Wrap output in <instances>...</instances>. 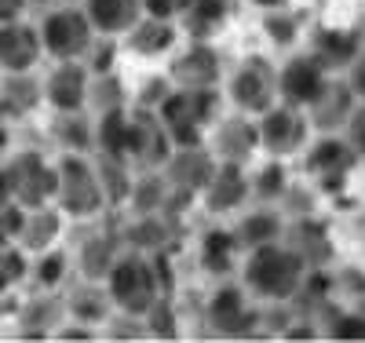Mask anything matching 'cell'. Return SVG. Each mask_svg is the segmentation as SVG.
<instances>
[{
	"label": "cell",
	"mask_w": 365,
	"mask_h": 343,
	"mask_svg": "<svg viewBox=\"0 0 365 343\" xmlns=\"http://www.w3.org/2000/svg\"><path fill=\"white\" fill-rule=\"evenodd\" d=\"M340 135L351 143V150L358 153V158H365V99L354 103V110H351V117H347V124H344Z\"/></svg>",
	"instance_id": "cell-40"
},
{
	"label": "cell",
	"mask_w": 365,
	"mask_h": 343,
	"mask_svg": "<svg viewBox=\"0 0 365 343\" xmlns=\"http://www.w3.org/2000/svg\"><path fill=\"white\" fill-rule=\"evenodd\" d=\"M256 132H259V150L267 153V158L289 161V158L307 150L314 128L307 121V110L289 106V103H274L256 117Z\"/></svg>",
	"instance_id": "cell-5"
},
{
	"label": "cell",
	"mask_w": 365,
	"mask_h": 343,
	"mask_svg": "<svg viewBox=\"0 0 365 343\" xmlns=\"http://www.w3.org/2000/svg\"><path fill=\"white\" fill-rule=\"evenodd\" d=\"M354 29H358V34H361V41H365V11H361V19H358V26H354Z\"/></svg>",
	"instance_id": "cell-50"
},
{
	"label": "cell",
	"mask_w": 365,
	"mask_h": 343,
	"mask_svg": "<svg viewBox=\"0 0 365 343\" xmlns=\"http://www.w3.org/2000/svg\"><path fill=\"white\" fill-rule=\"evenodd\" d=\"M332 289H344V292H351V300H358L361 292H365V270L361 267H344V270H336L332 274Z\"/></svg>",
	"instance_id": "cell-41"
},
{
	"label": "cell",
	"mask_w": 365,
	"mask_h": 343,
	"mask_svg": "<svg viewBox=\"0 0 365 343\" xmlns=\"http://www.w3.org/2000/svg\"><path fill=\"white\" fill-rule=\"evenodd\" d=\"M51 139L63 146V153H91V150H96V124L88 121L84 110L55 113Z\"/></svg>",
	"instance_id": "cell-28"
},
{
	"label": "cell",
	"mask_w": 365,
	"mask_h": 343,
	"mask_svg": "<svg viewBox=\"0 0 365 343\" xmlns=\"http://www.w3.org/2000/svg\"><path fill=\"white\" fill-rule=\"evenodd\" d=\"M307 44H311L307 51L329 73H344L351 66V58L358 55V48H361V34L358 29H347V26H318Z\"/></svg>",
	"instance_id": "cell-20"
},
{
	"label": "cell",
	"mask_w": 365,
	"mask_h": 343,
	"mask_svg": "<svg viewBox=\"0 0 365 343\" xmlns=\"http://www.w3.org/2000/svg\"><path fill=\"white\" fill-rule=\"evenodd\" d=\"M11 121H15V117H11V110H8L4 103H0V150H4V146L11 143V135H8V132H11Z\"/></svg>",
	"instance_id": "cell-45"
},
{
	"label": "cell",
	"mask_w": 365,
	"mask_h": 343,
	"mask_svg": "<svg viewBox=\"0 0 365 343\" xmlns=\"http://www.w3.org/2000/svg\"><path fill=\"white\" fill-rule=\"evenodd\" d=\"M325 336H332V339H365V314H358L354 307L332 310V314L325 318Z\"/></svg>",
	"instance_id": "cell-38"
},
{
	"label": "cell",
	"mask_w": 365,
	"mask_h": 343,
	"mask_svg": "<svg viewBox=\"0 0 365 343\" xmlns=\"http://www.w3.org/2000/svg\"><path fill=\"white\" fill-rule=\"evenodd\" d=\"M354 91L347 88V81H332L322 88V96L307 106V121H311V128L322 132V135H332V132H344V124L354 110Z\"/></svg>",
	"instance_id": "cell-21"
},
{
	"label": "cell",
	"mask_w": 365,
	"mask_h": 343,
	"mask_svg": "<svg viewBox=\"0 0 365 343\" xmlns=\"http://www.w3.org/2000/svg\"><path fill=\"white\" fill-rule=\"evenodd\" d=\"M55 205L70 220H91L106 208L99 168L88 153H63L55 161Z\"/></svg>",
	"instance_id": "cell-3"
},
{
	"label": "cell",
	"mask_w": 365,
	"mask_h": 343,
	"mask_svg": "<svg viewBox=\"0 0 365 343\" xmlns=\"http://www.w3.org/2000/svg\"><path fill=\"white\" fill-rule=\"evenodd\" d=\"M237 267H241V277H245V289L267 303H289L303 282V274H307V263L285 241H267V245L249 248V256Z\"/></svg>",
	"instance_id": "cell-1"
},
{
	"label": "cell",
	"mask_w": 365,
	"mask_h": 343,
	"mask_svg": "<svg viewBox=\"0 0 365 343\" xmlns=\"http://www.w3.org/2000/svg\"><path fill=\"white\" fill-rule=\"evenodd\" d=\"M358 161L361 158L351 150V143L340 132L322 135L318 143H307V150H303V168H307V175L322 186V190H340L351 179Z\"/></svg>",
	"instance_id": "cell-9"
},
{
	"label": "cell",
	"mask_w": 365,
	"mask_h": 343,
	"mask_svg": "<svg viewBox=\"0 0 365 343\" xmlns=\"http://www.w3.org/2000/svg\"><path fill=\"white\" fill-rule=\"evenodd\" d=\"M113 260H117L113 241L110 237H91L84 245V252H81V270H84V277H106Z\"/></svg>",
	"instance_id": "cell-35"
},
{
	"label": "cell",
	"mask_w": 365,
	"mask_h": 343,
	"mask_svg": "<svg viewBox=\"0 0 365 343\" xmlns=\"http://www.w3.org/2000/svg\"><path fill=\"white\" fill-rule=\"evenodd\" d=\"M11 201L22 208H44L55 201V165L37 150H19L4 161Z\"/></svg>",
	"instance_id": "cell-7"
},
{
	"label": "cell",
	"mask_w": 365,
	"mask_h": 343,
	"mask_svg": "<svg viewBox=\"0 0 365 343\" xmlns=\"http://www.w3.org/2000/svg\"><path fill=\"white\" fill-rule=\"evenodd\" d=\"M22 215H26V208H22V205H15V201L0 205V245H4V241H15V237H19Z\"/></svg>",
	"instance_id": "cell-42"
},
{
	"label": "cell",
	"mask_w": 365,
	"mask_h": 343,
	"mask_svg": "<svg viewBox=\"0 0 365 343\" xmlns=\"http://www.w3.org/2000/svg\"><path fill=\"white\" fill-rule=\"evenodd\" d=\"M263 34L278 44V48H289V44H296V37H299V22H296L292 11L274 8V11L263 15Z\"/></svg>",
	"instance_id": "cell-37"
},
{
	"label": "cell",
	"mask_w": 365,
	"mask_h": 343,
	"mask_svg": "<svg viewBox=\"0 0 365 343\" xmlns=\"http://www.w3.org/2000/svg\"><path fill=\"white\" fill-rule=\"evenodd\" d=\"M208 150L216 161H234V165H249V158L259 150V132H256V117L249 113H234V117H216L205 135Z\"/></svg>",
	"instance_id": "cell-11"
},
{
	"label": "cell",
	"mask_w": 365,
	"mask_h": 343,
	"mask_svg": "<svg viewBox=\"0 0 365 343\" xmlns=\"http://www.w3.org/2000/svg\"><path fill=\"white\" fill-rule=\"evenodd\" d=\"M44 99V81L26 70V73H4V84H0V103L11 110V117H26L34 113Z\"/></svg>",
	"instance_id": "cell-27"
},
{
	"label": "cell",
	"mask_w": 365,
	"mask_h": 343,
	"mask_svg": "<svg viewBox=\"0 0 365 343\" xmlns=\"http://www.w3.org/2000/svg\"><path fill=\"white\" fill-rule=\"evenodd\" d=\"M172 153V139L165 132V124L158 117V110H132V139H128V161H143V165H165V158Z\"/></svg>",
	"instance_id": "cell-19"
},
{
	"label": "cell",
	"mask_w": 365,
	"mask_h": 343,
	"mask_svg": "<svg viewBox=\"0 0 365 343\" xmlns=\"http://www.w3.org/2000/svg\"><path fill=\"white\" fill-rule=\"evenodd\" d=\"M41 44H44V55H51L55 62L88 58L91 44H96V29H91L84 8H58L44 15L41 22Z\"/></svg>",
	"instance_id": "cell-8"
},
{
	"label": "cell",
	"mask_w": 365,
	"mask_h": 343,
	"mask_svg": "<svg viewBox=\"0 0 365 343\" xmlns=\"http://www.w3.org/2000/svg\"><path fill=\"white\" fill-rule=\"evenodd\" d=\"M285 234V215L270 205H259L252 212H245L234 227V237L241 248H256V245H267V241H282Z\"/></svg>",
	"instance_id": "cell-26"
},
{
	"label": "cell",
	"mask_w": 365,
	"mask_h": 343,
	"mask_svg": "<svg viewBox=\"0 0 365 343\" xmlns=\"http://www.w3.org/2000/svg\"><path fill=\"white\" fill-rule=\"evenodd\" d=\"M84 15L96 37H125L143 15V0H84Z\"/></svg>",
	"instance_id": "cell-23"
},
{
	"label": "cell",
	"mask_w": 365,
	"mask_h": 343,
	"mask_svg": "<svg viewBox=\"0 0 365 343\" xmlns=\"http://www.w3.org/2000/svg\"><path fill=\"white\" fill-rule=\"evenodd\" d=\"M216 168V158L205 143L197 146H172V153L165 158V183L172 186L175 194L182 198H194L205 190V183Z\"/></svg>",
	"instance_id": "cell-14"
},
{
	"label": "cell",
	"mask_w": 365,
	"mask_h": 343,
	"mask_svg": "<svg viewBox=\"0 0 365 343\" xmlns=\"http://www.w3.org/2000/svg\"><path fill=\"white\" fill-rule=\"evenodd\" d=\"M58 234H63V212L44 205V208H26L22 215V227H19V237L15 245L22 248V252H48V248H55Z\"/></svg>",
	"instance_id": "cell-24"
},
{
	"label": "cell",
	"mask_w": 365,
	"mask_h": 343,
	"mask_svg": "<svg viewBox=\"0 0 365 343\" xmlns=\"http://www.w3.org/2000/svg\"><path fill=\"white\" fill-rule=\"evenodd\" d=\"M227 96H230L234 110L259 117L267 106L278 103V66L267 55H245L237 62V70L230 73Z\"/></svg>",
	"instance_id": "cell-6"
},
{
	"label": "cell",
	"mask_w": 365,
	"mask_h": 343,
	"mask_svg": "<svg viewBox=\"0 0 365 343\" xmlns=\"http://www.w3.org/2000/svg\"><path fill=\"white\" fill-rule=\"evenodd\" d=\"M99 183H103V194H106V205H120L132 198V175H128V158H106V153H99Z\"/></svg>",
	"instance_id": "cell-33"
},
{
	"label": "cell",
	"mask_w": 365,
	"mask_h": 343,
	"mask_svg": "<svg viewBox=\"0 0 365 343\" xmlns=\"http://www.w3.org/2000/svg\"><path fill=\"white\" fill-rule=\"evenodd\" d=\"M158 117L172 146H197L220 117V88H168L158 103Z\"/></svg>",
	"instance_id": "cell-2"
},
{
	"label": "cell",
	"mask_w": 365,
	"mask_h": 343,
	"mask_svg": "<svg viewBox=\"0 0 365 343\" xmlns=\"http://www.w3.org/2000/svg\"><path fill=\"white\" fill-rule=\"evenodd\" d=\"M26 8V0H0V22H8V19H19Z\"/></svg>",
	"instance_id": "cell-46"
},
{
	"label": "cell",
	"mask_w": 365,
	"mask_h": 343,
	"mask_svg": "<svg viewBox=\"0 0 365 343\" xmlns=\"http://www.w3.org/2000/svg\"><path fill=\"white\" fill-rule=\"evenodd\" d=\"M11 201V190H8V172H4V161H0V205Z\"/></svg>",
	"instance_id": "cell-47"
},
{
	"label": "cell",
	"mask_w": 365,
	"mask_h": 343,
	"mask_svg": "<svg viewBox=\"0 0 365 343\" xmlns=\"http://www.w3.org/2000/svg\"><path fill=\"white\" fill-rule=\"evenodd\" d=\"M256 8H263V11H274V8H285L289 0H252Z\"/></svg>",
	"instance_id": "cell-48"
},
{
	"label": "cell",
	"mask_w": 365,
	"mask_h": 343,
	"mask_svg": "<svg viewBox=\"0 0 365 343\" xmlns=\"http://www.w3.org/2000/svg\"><path fill=\"white\" fill-rule=\"evenodd\" d=\"M230 19V0H190L175 22L190 41H212Z\"/></svg>",
	"instance_id": "cell-25"
},
{
	"label": "cell",
	"mask_w": 365,
	"mask_h": 343,
	"mask_svg": "<svg viewBox=\"0 0 365 343\" xmlns=\"http://www.w3.org/2000/svg\"><path fill=\"white\" fill-rule=\"evenodd\" d=\"M351 303H354V310H358V314H365V292H361L358 300H351Z\"/></svg>",
	"instance_id": "cell-49"
},
{
	"label": "cell",
	"mask_w": 365,
	"mask_h": 343,
	"mask_svg": "<svg viewBox=\"0 0 365 343\" xmlns=\"http://www.w3.org/2000/svg\"><path fill=\"white\" fill-rule=\"evenodd\" d=\"M344 81H347V88L354 91V99H365V41H361L358 55L351 58V66L344 70Z\"/></svg>",
	"instance_id": "cell-43"
},
{
	"label": "cell",
	"mask_w": 365,
	"mask_h": 343,
	"mask_svg": "<svg viewBox=\"0 0 365 343\" xmlns=\"http://www.w3.org/2000/svg\"><path fill=\"white\" fill-rule=\"evenodd\" d=\"M282 241L292 248V252L307 263V270H318V267H329L332 256H336V245H332V234H329V223L318 220V215H292V223H285V234Z\"/></svg>",
	"instance_id": "cell-16"
},
{
	"label": "cell",
	"mask_w": 365,
	"mask_h": 343,
	"mask_svg": "<svg viewBox=\"0 0 365 343\" xmlns=\"http://www.w3.org/2000/svg\"><path fill=\"white\" fill-rule=\"evenodd\" d=\"M88 84H91V70L84 66V58H63L44 77V103L55 113L84 110L88 106Z\"/></svg>",
	"instance_id": "cell-17"
},
{
	"label": "cell",
	"mask_w": 365,
	"mask_h": 343,
	"mask_svg": "<svg viewBox=\"0 0 365 343\" xmlns=\"http://www.w3.org/2000/svg\"><path fill=\"white\" fill-rule=\"evenodd\" d=\"M41 55H44V44H41V29L37 26H29L22 19L0 22V70L4 73L37 70Z\"/></svg>",
	"instance_id": "cell-18"
},
{
	"label": "cell",
	"mask_w": 365,
	"mask_h": 343,
	"mask_svg": "<svg viewBox=\"0 0 365 343\" xmlns=\"http://www.w3.org/2000/svg\"><path fill=\"white\" fill-rule=\"evenodd\" d=\"M241 252H245V248L237 245L234 230H208V234L201 237V267H205L208 274H216V277L237 270Z\"/></svg>",
	"instance_id": "cell-29"
},
{
	"label": "cell",
	"mask_w": 365,
	"mask_h": 343,
	"mask_svg": "<svg viewBox=\"0 0 365 343\" xmlns=\"http://www.w3.org/2000/svg\"><path fill=\"white\" fill-rule=\"evenodd\" d=\"M88 103L96 106L99 113L128 106V96H125V88H120V77H117L113 70H106V73H91V84H88Z\"/></svg>",
	"instance_id": "cell-34"
},
{
	"label": "cell",
	"mask_w": 365,
	"mask_h": 343,
	"mask_svg": "<svg viewBox=\"0 0 365 343\" xmlns=\"http://www.w3.org/2000/svg\"><path fill=\"white\" fill-rule=\"evenodd\" d=\"M208 325L216 336H256V329L263 325V314L252 307L245 289L223 285L208 300Z\"/></svg>",
	"instance_id": "cell-10"
},
{
	"label": "cell",
	"mask_w": 365,
	"mask_h": 343,
	"mask_svg": "<svg viewBox=\"0 0 365 343\" xmlns=\"http://www.w3.org/2000/svg\"><path fill=\"white\" fill-rule=\"evenodd\" d=\"M26 274H29L26 252L15 241H4V245H0V296H4L8 289H15Z\"/></svg>",
	"instance_id": "cell-36"
},
{
	"label": "cell",
	"mask_w": 365,
	"mask_h": 343,
	"mask_svg": "<svg viewBox=\"0 0 365 343\" xmlns=\"http://www.w3.org/2000/svg\"><path fill=\"white\" fill-rule=\"evenodd\" d=\"M172 88H220L223 81V58L208 41H190L168 66Z\"/></svg>",
	"instance_id": "cell-13"
},
{
	"label": "cell",
	"mask_w": 365,
	"mask_h": 343,
	"mask_svg": "<svg viewBox=\"0 0 365 343\" xmlns=\"http://www.w3.org/2000/svg\"><path fill=\"white\" fill-rule=\"evenodd\" d=\"M205 208L212 215H234L245 208V201L252 198V186H249V172L245 165H234V161H216L208 183H205Z\"/></svg>",
	"instance_id": "cell-15"
},
{
	"label": "cell",
	"mask_w": 365,
	"mask_h": 343,
	"mask_svg": "<svg viewBox=\"0 0 365 343\" xmlns=\"http://www.w3.org/2000/svg\"><path fill=\"white\" fill-rule=\"evenodd\" d=\"M110 307H113V300H110L106 289H99V285H84V289H77V292L70 296V318L96 329L99 322L110 318Z\"/></svg>",
	"instance_id": "cell-32"
},
{
	"label": "cell",
	"mask_w": 365,
	"mask_h": 343,
	"mask_svg": "<svg viewBox=\"0 0 365 343\" xmlns=\"http://www.w3.org/2000/svg\"><path fill=\"white\" fill-rule=\"evenodd\" d=\"M329 77H332V73L322 66L311 51L292 55L285 66L278 70V103H289V106L307 110V106L322 96V88L329 84Z\"/></svg>",
	"instance_id": "cell-12"
},
{
	"label": "cell",
	"mask_w": 365,
	"mask_h": 343,
	"mask_svg": "<svg viewBox=\"0 0 365 343\" xmlns=\"http://www.w3.org/2000/svg\"><path fill=\"white\" fill-rule=\"evenodd\" d=\"M249 186H252V198L259 201V205H278L282 198H285V190H289V168H285V161L282 158H270V161H263L252 175H249Z\"/></svg>",
	"instance_id": "cell-31"
},
{
	"label": "cell",
	"mask_w": 365,
	"mask_h": 343,
	"mask_svg": "<svg viewBox=\"0 0 365 343\" xmlns=\"http://www.w3.org/2000/svg\"><path fill=\"white\" fill-rule=\"evenodd\" d=\"M128 139H132V110L128 106L99 113V124H96L99 153H106V158H128Z\"/></svg>",
	"instance_id": "cell-30"
},
{
	"label": "cell",
	"mask_w": 365,
	"mask_h": 343,
	"mask_svg": "<svg viewBox=\"0 0 365 343\" xmlns=\"http://www.w3.org/2000/svg\"><path fill=\"white\" fill-rule=\"evenodd\" d=\"M179 22L175 19H158V15H139V22L125 34V48L139 58H161L179 44Z\"/></svg>",
	"instance_id": "cell-22"
},
{
	"label": "cell",
	"mask_w": 365,
	"mask_h": 343,
	"mask_svg": "<svg viewBox=\"0 0 365 343\" xmlns=\"http://www.w3.org/2000/svg\"><path fill=\"white\" fill-rule=\"evenodd\" d=\"M190 0H143V15H158V19H179L187 11Z\"/></svg>",
	"instance_id": "cell-44"
},
{
	"label": "cell",
	"mask_w": 365,
	"mask_h": 343,
	"mask_svg": "<svg viewBox=\"0 0 365 343\" xmlns=\"http://www.w3.org/2000/svg\"><path fill=\"white\" fill-rule=\"evenodd\" d=\"M106 292L113 307L128 318H143L150 307L161 300V274L158 263H150L146 256H117L113 267L106 270Z\"/></svg>",
	"instance_id": "cell-4"
},
{
	"label": "cell",
	"mask_w": 365,
	"mask_h": 343,
	"mask_svg": "<svg viewBox=\"0 0 365 343\" xmlns=\"http://www.w3.org/2000/svg\"><path fill=\"white\" fill-rule=\"evenodd\" d=\"M34 274H37V285H41V289H55V285L66 277V252H58V248H48V252H41Z\"/></svg>",
	"instance_id": "cell-39"
}]
</instances>
